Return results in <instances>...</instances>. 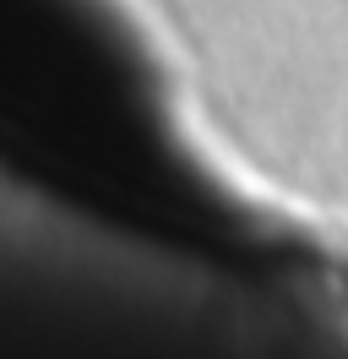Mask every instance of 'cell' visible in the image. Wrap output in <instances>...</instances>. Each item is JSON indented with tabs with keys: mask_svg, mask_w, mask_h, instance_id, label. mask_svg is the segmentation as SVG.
Listing matches in <instances>:
<instances>
[{
	"mask_svg": "<svg viewBox=\"0 0 348 359\" xmlns=\"http://www.w3.org/2000/svg\"><path fill=\"white\" fill-rule=\"evenodd\" d=\"M0 169L130 224H207L147 39L114 0H0Z\"/></svg>",
	"mask_w": 348,
	"mask_h": 359,
	"instance_id": "1",
	"label": "cell"
}]
</instances>
